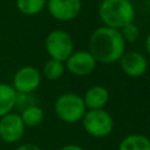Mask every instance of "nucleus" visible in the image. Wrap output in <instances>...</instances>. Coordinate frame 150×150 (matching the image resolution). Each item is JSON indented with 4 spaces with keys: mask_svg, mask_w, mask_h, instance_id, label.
Listing matches in <instances>:
<instances>
[{
    "mask_svg": "<svg viewBox=\"0 0 150 150\" xmlns=\"http://www.w3.org/2000/svg\"><path fill=\"white\" fill-rule=\"evenodd\" d=\"M125 41L118 29L101 26L93 30L89 36V53L96 62L111 64L118 62L125 53Z\"/></svg>",
    "mask_w": 150,
    "mask_h": 150,
    "instance_id": "nucleus-1",
    "label": "nucleus"
},
{
    "mask_svg": "<svg viewBox=\"0 0 150 150\" xmlns=\"http://www.w3.org/2000/svg\"><path fill=\"white\" fill-rule=\"evenodd\" d=\"M97 13L103 26L118 30L135 20V7L131 0H102Z\"/></svg>",
    "mask_w": 150,
    "mask_h": 150,
    "instance_id": "nucleus-2",
    "label": "nucleus"
},
{
    "mask_svg": "<svg viewBox=\"0 0 150 150\" xmlns=\"http://www.w3.org/2000/svg\"><path fill=\"white\" fill-rule=\"evenodd\" d=\"M54 110L62 122L71 124L82 121L87 108L82 96L74 93H64L55 100Z\"/></svg>",
    "mask_w": 150,
    "mask_h": 150,
    "instance_id": "nucleus-3",
    "label": "nucleus"
},
{
    "mask_svg": "<svg viewBox=\"0 0 150 150\" xmlns=\"http://www.w3.org/2000/svg\"><path fill=\"white\" fill-rule=\"evenodd\" d=\"M45 48L50 59L66 62L74 52V41L69 33L63 29L49 32L45 40Z\"/></svg>",
    "mask_w": 150,
    "mask_h": 150,
    "instance_id": "nucleus-4",
    "label": "nucleus"
},
{
    "mask_svg": "<svg viewBox=\"0 0 150 150\" xmlns=\"http://www.w3.org/2000/svg\"><path fill=\"white\" fill-rule=\"evenodd\" d=\"M82 125L88 135L95 138H103L111 134L114 129V120L104 109L87 110L82 118Z\"/></svg>",
    "mask_w": 150,
    "mask_h": 150,
    "instance_id": "nucleus-5",
    "label": "nucleus"
},
{
    "mask_svg": "<svg viewBox=\"0 0 150 150\" xmlns=\"http://www.w3.org/2000/svg\"><path fill=\"white\" fill-rule=\"evenodd\" d=\"M41 73L32 66H25L18 69L13 76V88L20 94H32L41 84Z\"/></svg>",
    "mask_w": 150,
    "mask_h": 150,
    "instance_id": "nucleus-6",
    "label": "nucleus"
},
{
    "mask_svg": "<svg viewBox=\"0 0 150 150\" xmlns=\"http://www.w3.org/2000/svg\"><path fill=\"white\" fill-rule=\"evenodd\" d=\"M96 60L89 50H74L66 60V69L75 76H87L94 73L96 68Z\"/></svg>",
    "mask_w": 150,
    "mask_h": 150,
    "instance_id": "nucleus-7",
    "label": "nucleus"
},
{
    "mask_svg": "<svg viewBox=\"0 0 150 150\" xmlns=\"http://www.w3.org/2000/svg\"><path fill=\"white\" fill-rule=\"evenodd\" d=\"M47 9L49 14L59 21H71L79 16L82 9L81 0H47Z\"/></svg>",
    "mask_w": 150,
    "mask_h": 150,
    "instance_id": "nucleus-8",
    "label": "nucleus"
},
{
    "mask_svg": "<svg viewBox=\"0 0 150 150\" xmlns=\"http://www.w3.org/2000/svg\"><path fill=\"white\" fill-rule=\"evenodd\" d=\"M25 124L20 115L9 112L0 117V138L7 143L20 141L25 134Z\"/></svg>",
    "mask_w": 150,
    "mask_h": 150,
    "instance_id": "nucleus-9",
    "label": "nucleus"
},
{
    "mask_svg": "<svg viewBox=\"0 0 150 150\" xmlns=\"http://www.w3.org/2000/svg\"><path fill=\"white\" fill-rule=\"evenodd\" d=\"M120 66L123 73L129 77H139L148 70L149 63L146 57L139 52H125L120 59Z\"/></svg>",
    "mask_w": 150,
    "mask_h": 150,
    "instance_id": "nucleus-10",
    "label": "nucleus"
},
{
    "mask_svg": "<svg viewBox=\"0 0 150 150\" xmlns=\"http://www.w3.org/2000/svg\"><path fill=\"white\" fill-rule=\"evenodd\" d=\"M87 110L94 109H104L109 101V91L105 87L96 84L90 87L82 97Z\"/></svg>",
    "mask_w": 150,
    "mask_h": 150,
    "instance_id": "nucleus-11",
    "label": "nucleus"
},
{
    "mask_svg": "<svg viewBox=\"0 0 150 150\" xmlns=\"http://www.w3.org/2000/svg\"><path fill=\"white\" fill-rule=\"evenodd\" d=\"M117 150H150V139L142 134H130L120 142Z\"/></svg>",
    "mask_w": 150,
    "mask_h": 150,
    "instance_id": "nucleus-12",
    "label": "nucleus"
},
{
    "mask_svg": "<svg viewBox=\"0 0 150 150\" xmlns=\"http://www.w3.org/2000/svg\"><path fill=\"white\" fill-rule=\"evenodd\" d=\"M16 103L15 89L6 83H0V117L11 112Z\"/></svg>",
    "mask_w": 150,
    "mask_h": 150,
    "instance_id": "nucleus-13",
    "label": "nucleus"
},
{
    "mask_svg": "<svg viewBox=\"0 0 150 150\" xmlns=\"http://www.w3.org/2000/svg\"><path fill=\"white\" fill-rule=\"evenodd\" d=\"M20 117H21L25 127L34 128V127H38L43 121L45 114H43V110L39 105L33 104V105H29V107L22 109Z\"/></svg>",
    "mask_w": 150,
    "mask_h": 150,
    "instance_id": "nucleus-14",
    "label": "nucleus"
},
{
    "mask_svg": "<svg viewBox=\"0 0 150 150\" xmlns=\"http://www.w3.org/2000/svg\"><path fill=\"white\" fill-rule=\"evenodd\" d=\"M64 71H66L64 62H61V61H57V60H54V59H49L43 64V68H42L43 76L49 81L59 80L60 77L63 76Z\"/></svg>",
    "mask_w": 150,
    "mask_h": 150,
    "instance_id": "nucleus-15",
    "label": "nucleus"
},
{
    "mask_svg": "<svg viewBox=\"0 0 150 150\" xmlns=\"http://www.w3.org/2000/svg\"><path fill=\"white\" fill-rule=\"evenodd\" d=\"M46 6V0H16V8L20 13L32 16L39 14Z\"/></svg>",
    "mask_w": 150,
    "mask_h": 150,
    "instance_id": "nucleus-16",
    "label": "nucleus"
},
{
    "mask_svg": "<svg viewBox=\"0 0 150 150\" xmlns=\"http://www.w3.org/2000/svg\"><path fill=\"white\" fill-rule=\"evenodd\" d=\"M120 32H121L122 38L124 39L125 43L127 42H136L139 38V28L134 22L125 25L123 28L120 29Z\"/></svg>",
    "mask_w": 150,
    "mask_h": 150,
    "instance_id": "nucleus-17",
    "label": "nucleus"
},
{
    "mask_svg": "<svg viewBox=\"0 0 150 150\" xmlns=\"http://www.w3.org/2000/svg\"><path fill=\"white\" fill-rule=\"evenodd\" d=\"M15 150H42L39 145L36 144H33V143H26V144H22L20 146H18Z\"/></svg>",
    "mask_w": 150,
    "mask_h": 150,
    "instance_id": "nucleus-18",
    "label": "nucleus"
},
{
    "mask_svg": "<svg viewBox=\"0 0 150 150\" xmlns=\"http://www.w3.org/2000/svg\"><path fill=\"white\" fill-rule=\"evenodd\" d=\"M60 150H86V149L77 144H66L62 148H60Z\"/></svg>",
    "mask_w": 150,
    "mask_h": 150,
    "instance_id": "nucleus-19",
    "label": "nucleus"
},
{
    "mask_svg": "<svg viewBox=\"0 0 150 150\" xmlns=\"http://www.w3.org/2000/svg\"><path fill=\"white\" fill-rule=\"evenodd\" d=\"M144 46H145V50H146V53L150 55V34L146 36L145 42H144Z\"/></svg>",
    "mask_w": 150,
    "mask_h": 150,
    "instance_id": "nucleus-20",
    "label": "nucleus"
}]
</instances>
